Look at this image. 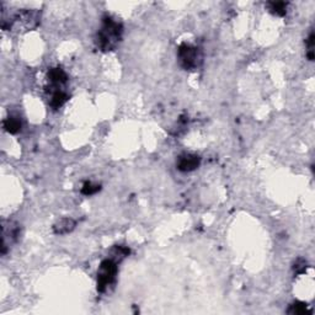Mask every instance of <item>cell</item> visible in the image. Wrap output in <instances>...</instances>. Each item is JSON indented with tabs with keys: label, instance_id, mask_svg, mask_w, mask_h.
Here are the masks:
<instances>
[{
	"label": "cell",
	"instance_id": "7a4b0ae2",
	"mask_svg": "<svg viewBox=\"0 0 315 315\" xmlns=\"http://www.w3.org/2000/svg\"><path fill=\"white\" fill-rule=\"evenodd\" d=\"M39 21H41V13L36 9H25L15 15H13L9 19H3V27L5 31H10V30L22 29L29 31V30L36 29L39 26Z\"/></svg>",
	"mask_w": 315,
	"mask_h": 315
},
{
	"label": "cell",
	"instance_id": "52a82bcc",
	"mask_svg": "<svg viewBox=\"0 0 315 315\" xmlns=\"http://www.w3.org/2000/svg\"><path fill=\"white\" fill-rule=\"evenodd\" d=\"M48 80L53 90H59L60 86L67 83L68 75L62 68H52L48 72Z\"/></svg>",
	"mask_w": 315,
	"mask_h": 315
},
{
	"label": "cell",
	"instance_id": "9c48e42d",
	"mask_svg": "<svg viewBox=\"0 0 315 315\" xmlns=\"http://www.w3.org/2000/svg\"><path fill=\"white\" fill-rule=\"evenodd\" d=\"M75 227V222L73 219H70V218H64V219H60L59 222L57 223V224H55V227H53V232L56 233V234H67V233L72 232L73 229H74Z\"/></svg>",
	"mask_w": 315,
	"mask_h": 315
},
{
	"label": "cell",
	"instance_id": "3957f363",
	"mask_svg": "<svg viewBox=\"0 0 315 315\" xmlns=\"http://www.w3.org/2000/svg\"><path fill=\"white\" fill-rule=\"evenodd\" d=\"M117 262L112 258L103 260L100 265L98 272V291L103 293L109 290V287L112 286L116 279L117 275Z\"/></svg>",
	"mask_w": 315,
	"mask_h": 315
},
{
	"label": "cell",
	"instance_id": "7c38bea8",
	"mask_svg": "<svg viewBox=\"0 0 315 315\" xmlns=\"http://www.w3.org/2000/svg\"><path fill=\"white\" fill-rule=\"evenodd\" d=\"M129 255V249L124 246H115L111 251V257L114 261H121L122 258L127 257Z\"/></svg>",
	"mask_w": 315,
	"mask_h": 315
},
{
	"label": "cell",
	"instance_id": "ba28073f",
	"mask_svg": "<svg viewBox=\"0 0 315 315\" xmlns=\"http://www.w3.org/2000/svg\"><path fill=\"white\" fill-rule=\"evenodd\" d=\"M69 98V96L67 95V93L63 90H53L51 95V100H49V105H51L53 109H59L60 106H63L67 100Z\"/></svg>",
	"mask_w": 315,
	"mask_h": 315
},
{
	"label": "cell",
	"instance_id": "8fae6325",
	"mask_svg": "<svg viewBox=\"0 0 315 315\" xmlns=\"http://www.w3.org/2000/svg\"><path fill=\"white\" fill-rule=\"evenodd\" d=\"M287 5L288 4L284 1H272V3H269V9L275 15L284 16L287 13Z\"/></svg>",
	"mask_w": 315,
	"mask_h": 315
},
{
	"label": "cell",
	"instance_id": "6da1fadb",
	"mask_svg": "<svg viewBox=\"0 0 315 315\" xmlns=\"http://www.w3.org/2000/svg\"><path fill=\"white\" fill-rule=\"evenodd\" d=\"M122 32H123V27L121 22L116 21L111 16H105L102 26L96 36V44L103 52L112 51L121 41Z\"/></svg>",
	"mask_w": 315,
	"mask_h": 315
},
{
	"label": "cell",
	"instance_id": "5bb4252c",
	"mask_svg": "<svg viewBox=\"0 0 315 315\" xmlns=\"http://www.w3.org/2000/svg\"><path fill=\"white\" fill-rule=\"evenodd\" d=\"M288 313H291V314H305V313H308L307 305L304 303H295L293 305H291V309L288 310Z\"/></svg>",
	"mask_w": 315,
	"mask_h": 315
},
{
	"label": "cell",
	"instance_id": "8992f818",
	"mask_svg": "<svg viewBox=\"0 0 315 315\" xmlns=\"http://www.w3.org/2000/svg\"><path fill=\"white\" fill-rule=\"evenodd\" d=\"M199 163H201V159H199L198 155L185 154L182 155V157L178 158L177 169L180 171H183V173L194 171L198 168Z\"/></svg>",
	"mask_w": 315,
	"mask_h": 315
},
{
	"label": "cell",
	"instance_id": "4fadbf2b",
	"mask_svg": "<svg viewBox=\"0 0 315 315\" xmlns=\"http://www.w3.org/2000/svg\"><path fill=\"white\" fill-rule=\"evenodd\" d=\"M98 191H100V185H95V183L93 182H85L84 183L83 189H81V194L85 195V196L95 195Z\"/></svg>",
	"mask_w": 315,
	"mask_h": 315
},
{
	"label": "cell",
	"instance_id": "277c9868",
	"mask_svg": "<svg viewBox=\"0 0 315 315\" xmlns=\"http://www.w3.org/2000/svg\"><path fill=\"white\" fill-rule=\"evenodd\" d=\"M178 62H180L181 67L186 70L195 69L198 67V62L201 59V56L198 53V48L192 44L182 43L178 47L177 51Z\"/></svg>",
	"mask_w": 315,
	"mask_h": 315
},
{
	"label": "cell",
	"instance_id": "5b68a950",
	"mask_svg": "<svg viewBox=\"0 0 315 315\" xmlns=\"http://www.w3.org/2000/svg\"><path fill=\"white\" fill-rule=\"evenodd\" d=\"M20 235V229L14 223H9L8 225L4 224L3 227V245H1V253L5 254L6 250L10 248L11 244L18 240Z\"/></svg>",
	"mask_w": 315,
	"mask_h": 315
},
{
	"label": "cell",
	"instance_id": "30bf717a",
	"mask_svg": "<svg viewBox=\"0 0 315 315\" xmlns=\"http://www.w3.org/2000/svg\"><path fill=\"white\" fill-rule=\"evenodd\" d=\"M4 128H5L6 132L11 133V135H16L18 132H20L21 129L20 118L16 116H9L4 121Z\"/></svg>",
	"mask_w": 315,
	"mask_h": 315
}]
</instances>
